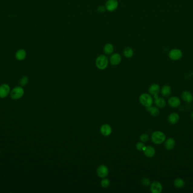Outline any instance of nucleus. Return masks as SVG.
<instances>
[{
	"label": "nucleus",
	"mask_w": 193,
	"mask_h": 193,
	"mask_svg": "<svg viewBox=\"0 0 193 193\" xmlns=\"http://www.w3.org/2000/svg\"><path fill=\"white\" fill-rule=\"evenodd\" d=\"M101 185L103 188H108L110 185V182L109 180H108L107 178H103V179L101 181Z\"/></svg>",
	"instance_id": "obj_25"
},
{
	"label": "nucleus",
	"mask_w": 193,
	"mask_h": 193,
	"mask_svg": "<svg viewBox=\"0 0 193 193\" xmlns=\"http://www.w3.org/2000/svg\"><path fill=\"white\" fill-rule=\"evenodd\" d=\"M119 6L118 0H107L105 4L106 10L110 12H113L115 11Z\"/></svg>",
	"instance_id": "obj_5"
},
{
	"label": "nucleus",
	"mask_w": 193,
	"mask_h": 193,
	"mask_svg": "<svg viewBox=\"0 0 193 193\" xmlns=\"http://www.w3.org/2000/svg\"><path fill=\"white\" fill-rule=\"evenodd\" d=\"M173 184L177 188L181 189L185 186V181L182 178H176L175 180L174 181Z\"/></svg>",
	"instance_id": "obj_24"
},
{
	"label": "nucleus",
	"mask_w": 193,
	"mask_h": 193,
	"mask_svg": "<svg viewBox=\"0 0 193 193\" xmlns=\"http://www.w3.org/2000/svg\"><path fill=\"white\" fill-rule=\"evenodd\" d=\"M180 120V116L178 114L173 112L170 114L168 117V121L169 124L172 125H175L177 124Z\"/></svg>",
	"instance_id": "obj_17"
},
{
	"label": "nucleus",
	"mask_w": 193,
	"mask_h": 193,
	"mask_svg": "<svg viewBox=\"0 0 193 193\" xmlns=\"http://www.w3.org/2000/svg\"><path fill=\"white\" fill-rule=\"evenodd\" d=\"M182 53L181 51L177 49H172L170 51L169 53V58L172 60H175V61L180 59L182 57Z\"/></svg>",
	"instance_id": "obj_10"
},
{
	"label": "nucleus",
	"mask_w": 193,
	"mask_h": 193,
	"mask_svg": "<svg viewBox=\"0 0 193 193\" xmlns=\"http://www.w3.org/2000/svg\"><path fill=\"white\" fill-rule=\"evenodd\" d=\"M190 117L191 118V119L193 120V111L190 114Z\"/></svg>",
	"instance_id": "obj_31"
},
{
	"label": "nucleus",
	"mask_w": 193,
	"mask_h": 193,
	"mask_svg": "<svg viewBox=\"0 0 193 193\" xmlns=\"http://www.w3.org/2000/svg\"><path fill=\"white\" fill-rule=\"evenodd\" d=\"M28 83V78L27 76H23L22 77L20 81H19V84L21 87L25 86Z\"/></svg>",
	"instance_id": "obj_26"
},
{
	"label": "nucleus",
	"mask_w": 193,
	"mask_h": 193,
	"mask_svg": "<svg viewBox=\"0 0 193 193\" xmlns=\"http://www.w3.org/2000/svg\"><path fill=\"white\" fill-rule=\"evenodd\" d=\"M109 65V59L104 55H99L96 60V65L100 70H105Z\"/></svg>",
	"instance_id": "obj_2"
},
{
	"label": "nucleus",
	"mask_w": 193,
	"mask_h": 193,
	"mask_svg": "<svg viewBox=\"0 0 193 193\" xmlns=\"http://www.w3.org/2000/svg\"><path fill=\"white\" fill-rule=\"evenodd\" d=\"M147 112L153 117H157L159 115L160 110L159 108L157 107L150 106L147 108Z\"/></svg>",
	"instance_id": "obj_20"
},
{
	"label": "nucleus",
	"mask_w": 193,
	"mask_h": 193,
	"mask_svg": "<svg viewBox=\"0 0 193 193\" xmlns=\"http://www.w3.org/2000/svg\"><path fill=\"white\" fill-rule=\"evenodd\" d=\"M122 61V56L118 53H115L111 56L110 58V62L112 65H118Z\"/></svg>",
	"instance_id": "obj_9"
},
{
	"label": "nucleus",
	"mask_w": 193,
	"mask_h": 193,
	"mask_svg": "<svg viewBox=\"0 0 193 193\" xmlns=\"http://www.w3.org/2000/svg\"><path fill=\"white\" fill-rule=\"evenodd\" d=\"M139 139L142 142H146L149 140V136L147 134H142L140 136Z\"/></svg>",
	"instance_id": "obj_28"
},
{
	"label": "nucleus",
	"mask_w": 193,
	"mask_h": 193,
	"mask_svg": "<svg viewBox=\"0 0 193 193\" xmlns=\"http://www.w3.org/2000/svg\"><path fill=\"white\" fill-rule=\"evenodd\" d=\"M140 103L145 107H149L153 104V99L150 95L144 93L140 95L139 98Z\"/></svg>",
	"instance_id": "obj_3"
},
{
	"label": "nucleus",
	"mask_w": 193,
	"mask_h": 193,
	"mask_svg": "<svg viewBox=\"0 0 193 193\" xmlns=\"http://www.w3.org/2000/svg\"><path fill=\"white\" fill-rule=\"evenodd\" d=\"M114 51V46L111 43H107L103 47V52L106 55H111Z\"/></svg>",
	"instance_id": "obj_22"
},
{
	"label": "nucleus",
	"mask_w": 193,
	"mask_h": 193,
	"mask_svg": "<svg viewBox=\"0 0 193 193\" xmlns=\"http://www.w3.org/2000/svg\"><path fill=\"white\" fill-rule=\"evenodd\" d=\"M109 171L105 165H100L97 169V174L100 178H106L108 176Z\"/></svg>",
	"instance_id": "obj_6"
},
{
	"label": "nucleus",
	"mask_w": 193,
	"mask_h": 193,
	"mask_svg": "<svg viewBox=\"0 0 193 193\" xmlns=\"http://www.w3.org/2000/svg\"><path fill=\"white\" fill-rule=\"evenodd\" d=\"M136 148H137L139 151H143L146 146H145V144L143 143V142H138V143L136 144Z\"/></svg>",
	"instance_id": "obj_27"
},
{
	"label": "nucleus",
	"mask_w": 193,
	"mask_h": 193,
	"mask_svg": "<svg viewBox=\"0 0 193 193\" xmlns=\"http://www.w3.org/2000/svg\"><path fill=\"white\" fill-rule=\"evenodd\" d=\"M160 91V87L158 84H153L151 85L149 89V92L151 95L154 96L156 95H158V93Z\"/></svg>",
	"instance_id": "obj_18"
},
{
	"label": "nucleus",
	"mask_w": 193,
	"mask_h": 193,
	"mask_svg": "<svg viewBox=\"0 0 193 193\" xmlns=\"http://www.w3.org/2000/svg\"><path fill=\"white\" fill-rule=\"evenodd\" d=\"M10 97L12 99L14 100H18L20 99L25 94V91L23 87L18 86L13 88V90L10 93Z\"/></svg>",
	"instance_id": "obj_4"
},
{
	"label": "nucleus",
	"mask_w": 193,
	"mask_h": 193,
	"mask_svg": "<svg viewBox=\"0 0 193 193\" xmlns=\"http://www.w3.org/2000/svg\"><path fill=\"white\" fill-rule=\"evenodd\" d=\"M143 153L146 157L151 158L155 155V150L152 146H148L145 147V150H143Z\"/></svg>",
	"instance_id": "obj_15"
},
{
	"label": "nucleus",
	"mask_w": 193,
	"mask_h": 193,
	"mask_svg": "<svg viewBox=\"0 0 193 193\" xmlns=\"http://www.w3.org/2000/svg\"><path fill=\"white\" fill-rule=\"evenodd\" d=\"M168 103L170 107L172 108H177L181 104L180 99L177 96L171 97L169 98L168 100Z\"/></svg>",
	"instance_id": "obj_11"
},
{
	"label": "nucleus",
	"mask_w": 193,
	"mask_h": 193,
	"mask_svg": "<svg viewBox=\"0 0 193 193\" xmlns=\"http://www.w3.org/2000/svg\"><path fill=\"white\" fill-rule=\"evenodd\" d=\"M172 93L171 87L168 85H164L161 89V93L164 97H169Z\"/></svg>",
	"instance_id": "obj_19"
},
{
	"label": "nucleus",
	"mask_w": 193,
	"mask_h": 193,
	"mask_svg": "<svg viewBox=\"0 0 193 193\" xmlns=\"http://www.w3.org/2000/svg\"><path fill=\"white\" fill-rule=\"evenodd\" d=\"M112 127L109 124H103L101 126L100 131L101 134L105 137L109 136L112 133Z\"/></svg>",
	"instance_id": "obj_12"
},
{
	"label": "nucleus",
	"mask_w": 193,
	"mask_h": 193,
	"mask_svg": "<svg viewBox=\"0 0 193 193\" xmlns=\"http://www.w3.org/2000/svg\"><path fill=\"white\" fill-rule=\"evenodd\" d=\"M123 54L127 59H130L134 55V50L131 47L128 46L124 49Z\"/></svg>",
	"instance_id": "obj_23"
},
{
	"label": "nucleus",
	"mask_w": 193,
	"mask_h": 193,
	"mask_svg": "<svg viewBox=\"0 0 193 193\" xmlns=\"http://www.w3.org/2000/svg\"><path fill=\"white\" fill-rule=\"evenodd\" d=\"M141 184L143 186H147L151 184V182H150V180H149V178H143L141 180Z\"/></svg>",
	"instance_id": "obj_29"
},
{
	"label": "nucleus",
	"mask_w": 193,
	"mask_h": 193,
	"mask_svg": "<svg viewBox=\"0 0 193 193\" xmlns=\"http://www.w3.org/2000/svg\"><path fill=\"white\" fill-rule=\"evenodd\" d=\"M154 103L157 107L159 108H163L166 105V101L162 97H159L158 95L154 96Z\"/></svg>",
	"instance_id": "obj_14"
},
{
	"label": "nucleus",
	"mask_w": 193,
	"mask_h": 193,
	"mask_svg": "<svg viewBox=\"0 0 193 193\" xmlns=\"http://www.w3.org/2000/svg\"><path fill=\"white\" fill-rule=\"evenodd\" d=\"M163 190V186L158 181H154L150 184V191L152 193H160Z\"/></svg>",
	"instance_id": "obj_8"
},
{
	"label": "nucleus",
	"mask_w": 193,
	"mask_h": 193,
	"mask_svg": "<svg viewBox=\"0 0 193 193\" xmlns=\"http://www.w3.org/2000/svg\"><path fill=\"white\" fill-rule=\"evenodd\" d=\"M151 141L155 144H161L164 142L166 136L163 132L160 131H154L151 135Z\"/></svg>",
	"instance_id": "obj_1"
},
{
	"label": "nucleus",
	"mask_w": 193,
	"mask_h": 193,
	"mask_svg": "<svg viewBox=\"0 0 193 193\" xmlns=\"http://www.w3.org/2000/svg\"><path fill=\"white\" fill-rule=\"evenodd\" d=\"M27 56V53L23 49H21L18 50L15 53V58L18 61H23L25 59Z\"/></svg>",
	"instance_id": "obj_21"
},
{
	"label": "nucleus",
	"mask_w": 193,
	"mask_h": 193,
	"mask_svg": "<svg viewBox=\"0 0 193 193\" xmlns=\"http://www.w3.org/2000/svg\"><path fill=\"white\" fill-rule=\"evenodd\" d=\"M181 97L183 100L188 103H191L193 100V95L188 91H185L182 92L181 94Z\"/></svg>",
	"instance_id": "obj_16"
},
{
	"label": "nucleus",
	"mask_w": 193,
	"mask_h": 193,
	"mask_svg": "<svg viewBox=\"0 0 193 193\" xmlns=\"http://www.w3.org/2000/svg\"><path fill=\"white\" fill-rule=\"evenodd\" d=\"M10 93V87L8 84H2L0 86V98L4 99Z\"/></svg>",
	"instance_id": "obj_7"
},
{
	"label": "nucleus",
	"mask_w": 193,
	"mask_h": 193,
	"mask_svg": "<svg viewBox=\"0 0 193 193\" xmlns=\"http://www.w3.org/2000/svg\"><path fill=\"white\" fill-rule=\"evenodd\" d=\"M176 146V141L172 138H169L164 141V147L167 150H172Z\"/></svg>",
	"instance_id": "obj_13"
},
{
	"label": "nucleus",
	"mask_w": 193,
	"mask_h": 193,
	"mask_svg": "<svg viewBox=\"0 0 193 193\" xmlns=\"http://www.w3.org/2000/svg\"><path fill=\"white\" fill-rule=\"evenodd\" d=\"M106 10V8L105 6H104L101 5L97 8V11L100 13H103Z\"/></svg>",
	"instance_id": "obj_30"
}]
</instances>
